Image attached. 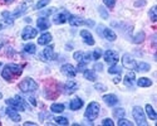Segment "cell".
I'll use <instances>...</instances> for the list:
<instances>
[{"mask_svg":"<svg viewBox=\"0 0 157 126\" xmlns=\"http://www.w3.org/2000/svg\"><path fill=\"white\" fill-rule=\"evenodd\" d=\"M82 106H83V101H82L81 98H78V97H77V98H73V100L71 101V104H69V108L73 110V111L82 108Z\"/></svg>","mask_w":157,"mask_h":126,"instance_id":"obj_21","label":"cell"},{"mask_svg":"<svg viewBox=\"0 0 157 126\" xmlns=\"http://www.w3.org/2000/svg\"><path fill=\"white\" fill-rule=\"evenodd\" d=\"M103 101H104V102H106L108 106H114V105L118 104V98H117V96H116V95H112V93L104 95V96H103Z\"/></svg>","mask_w":157,"mask_h":126,"instance_id":"obj_17","label":"cell"},{"mask_svg":"<svg viewBox=\"0 0 157 126\" xmlns=\"http://www.w3.org/2000/svg\"><path fill=\"white\" fill-rule=\"evenodd\" d=\"M84 69H86V63H79V66H78V68H77V72L78 71H82L83 72Z\"/></svg>","mask_w":157,"mask_h":126,"instance_id":"obj_44","label":"cell"},{"mask_svg":"<svg viewBox=\"0 0 157 126\" xmlns=\"http://www.w3.org/2000/svg\"><path fill=\"white\" fill-rule=\"evenodd\" d=\"M5 113L10 117V120L14 121V122H19V121L21 120V117H20L19 113L17 112V110L13 108V107H8V108L5 110Z\"/></svg>","mask_w":157,"mask_h":126,"instance_id":"obj_14","label":"cell"},{"mask_svg":"<svg viewBox=\"0 0 157 126\" xmlns=\"http://www.w3.org/2000/svg\"><path fill=\"white\" fill-rule=\"evenodd\" d=\"M60 71H62L63 74L68 76V77H74V76L77 74V68L72 65H63Z\"/></svg>","mask_w":157,"mask_h":126,"instance_id":"obj_13","label":"cell"},{"mask_svg":"<svg viewBox=\"0 0 157 126\" xmlns=\"http://www.w3.org/2000/svg\"><path fill=\"white\" fill-rule=\"evenodd\" d=\"M73 57H74L75 61H78L79 63H86L87 65V63L90 61V57L92 56H90L89 53H87V52H75L73 54Z\"/></svg>","mask_w":157,"mask_h":126,"instance_id":"obj_11","label":"cell"},{"mask_svg":"<svg viewBox=\"0 0 157 126\" xmlns=\"http://www.w3.org/2000/svg\"><path fill=\"white\" fill-rule=\"evenodd\" d=\"M103 3L106 4L109 9H112L114 6V4H116V0H103Z\"/></svg>","mask_w":157,"mask_h":126,"instance_id":"obj_40","label":"cell"},{"mask_svg":"<svg viewBox=\"0 0 157 126\" xmlns=\"http://www.w3.org/2000/svg\"><path fill=\"white\" fill-rule=\"evenodd\" d=\"M38 34V30H35L34 28L32 27H25L23 33H21V38L24 41H29V39H33V38H35Z\"/></svg>","mask_w":157,"mask_h":126,"instance_id":"obj_10","label":"cell"},{"mask_svg":"<svg viewBox=\"0 0 157 126\" xmlns=\"http://www.w3.org/2000/svg\"><path fill=\"white\" fill-rule=\"evenodd\" d=\"M6 105H9L13 108H15L17 111H24V110L28 108L27 102H25L20 96H15V98H8L6 100Z\"/></svg>","mask_w":157,"mask_h":126,"instance_id":"obj_4","label":"cell"},{"mask_svg":"<svg viewBox=\"0 0 157 126\" xmlns=\"http://www.w3.org/2000/svg\"><path fill=\"white\" fill-rule=\"evenodd\" d=\"M132 115H133L135 121H136L137 125H140V126H147V121H146V116H145V111H143L140 106H135V107H133Z\"/></svg>","mask_w":157,"mask_h":126,"instance_id":"obj_5","label":"cell"},{"mask_svg":"<svg viewBox=\"0 0 157 126\" xmlns=\"http://www.w3.org/2000/svg\"><path fill=\"white\" fill-rule=\"evenodd\" d=\"M24 125L25 126H35L36 124H34V122H24Z\"/></svg>","mask_w":157,"mask_h":126,"instance_id":"obj_49","label":"cell"},{"mask_svg":"<svg viewBox=\"0 0 157 126\" xmlns=\"http://www.w3.org/2000/svg\"><path fill=\"white\" fill-rule=\"evenodd\" d=\"M101 56H102V50H101L99 48L94 49V52H93V58H94V61H98V59L101 58Z\"/></svg>","mask_w":157,"mask_h":126,"instance_id":"obj_39","label":"cell"},{"mask_svg":"<svg viewBox=\"0 0 157 126\" xmlns=\"http://www.w3.org/2000/svg\"><path fill=\"white\" fill-rule=\"evenodd\" d=\"M150 18L152 22H156L157 20V8L156 6H152L151 10H150Z\"/></svg>","mask_w":157,"mask_h":126,"instance_id":"obj_35","label":"cell"},{"mask_svg":"<svg viewBox=\"0 0 157 126\" xmlns=\"http://www.w3.org/2000/svg\"><path fill=\"white\" fill-rule=\"evenodd\" d=\"M94 68H96V69L102 71V69H103V66H102V65H99V63H98V65H96V66H94Z\"/></svg>","mask_w":157,"mask_h":126,"instance_id":"obj_48","label":"cell"},{"mask_svg":"<svg viewBox=\"0 0 157 126\" xmlns=\"http://www.w3.org/2000/svg\"><path fill=\"white\" fill-rule=\"evenodd\" d=\"M137 85L140 87H150L152 85V81L150 78H146V77H141L140 80H137Z\"/></svg>","mask_w":157,"mask_h":126,"instance_id":"obj_25","label":"cell"},{"mask_svg":"<svg viewBox=\"0 0 157 126\" xmlns=\"http://www.w3.org/2000/svg\"><path fill=\"white\" fill-rule=\"evenodd\" d=\"M104 61L107 63H111V65H116V63L118 62V53L112 49L106 50V53H104Z\"/></svg>","mask_w":157,"mask_h":126,"instance_id":"obj_9","label":"cell"},{"mask_svg":"<svg viewBox=\"0 0 157 126\" xmlns=\"http://www.w3.org/2000/svg\"><path fill=\"white\" fill-rule=\"evenodd\" d=\"M135 81H136V74L133 71L128 72L126 76H124V85L128 86V87H132L135 85Z\"/></svg>","mask_w":157,"mask_h":126,"instance_id":"obj_18","label":"cell"},{"mask_svg":"<svg viewBox=\"0 0 157 126\" xmlns=\"http://www.w3.org/2000/svg\"><path fill=\"white\" fill-rule=\"evenodd\" d=\"M81 35H82V38L84 39V43H87L88 45H93L94 44L93 37H92V34H90L88 30H82L81 32Z\"/></svg>","mask_w":157,"mask_h":126,"instance_id":"obj_19","label":"cell"},{"mask_svg":"<svg viewBox=\"0 0 157 126\" xmlns=\"http://www.w3.org/2000/svg\"><path fill=\"white\" fill-rule=\"evenodd\" d=\"M122 63L123 66L131 71H135L136 69V66H137V62L135 61V58L131 56V54H123L122 57Z\"/></svg>","mask_w":157,"mask_h":126,"instance_id":"obj_8","label":"cell"},{"mask_svg":"<svg viewBox=\"0 0 157 126\" xmlns=\"http://www.w3.org/2000/svg\"><path fill=\"white\" fill-rule=\"evenodd\" d=\"M29 101H30V104H32L33 106H36V101H35V98H33V97H29Z\"/></svg>","mask_w":157,"mask_h":126,"instance_id":"obj_46","label":"cell"},{"mask_svg":"<svg viewBox=\"0 0 157 126\" xmlns=\"http://www.w3.org/2000/svg\"><path fill=\"white\" fill-rule=\"evenodd\" d=\"M19 88H20L23 92H25V93L34 92V91H36V88H38V83L33 78H30V77H25L19 83Z\"/></svg>","mask_w":157,"mask_h":126,"instance_id":"obj_2","label":"cell"},{"mask_svg":"<svg viewBox=\"0 0 157 126\" xmlns=\"http://www.w3.org/2000/svg\"><path fill=\"white\" fill-rule=\"evenodd\" d=\"M2 97H3V95H2V93H0V98H2Z\"/></svg>","mask_w":157,"mask_h":126,"instance_id":"obj_52","label":"cell"},{"mask_svg":"<svg viewBox=\"0 0 157 126\" xmlns=\"http://www.w3.org/2000/svg\"><path fill=\"white\" fill-rule=\"evenodd\" d=\"M98 34H99L101 37H103V38H106V39L109 41V42L116 41V38H117L116 33H114L112 29L103 27V25H99V27H98Z\"/></svg>","mask_w":157,"mask_h":126,"instance_id":"obj_6","label":"cell"},{"mask_svg":"<svg viewBox=\"0 0 157 126\" xmlns=\"http://www.w3.org/2000/svg\"><path fill=\"white\" fill-rule=\"evenodd\" d=\"M102 125H103V126H113L114 122H113L111 119H104V120L102 121Z\"/></svg>","mask_w":157,"mask_h":126,"instance_id":"obj_42","label":"cell"},{"mask_svg":"<svg viewBox=\"0 0 157 126\" xmlns=\"http://www.w3.org/2000/svg\"><path fill=\"white\" fill-rule=\"evenodd\" d=\"M27 9H28V4H27V3H24V4L19 5V6L17 8V10H15L14 13H13V17H14V18L20 17L21 14H24V13L27 11Z\"/></svg>","mask_w":157,"mask_h":126,"instance_id":"obj_23","label":"cell"},{"mask_svg":"<svg viewBox=\"0 0 157 126\" xmlns=\"http://www.w3.org/2000/svg\"><path fill=\"white\" fill-rule=\"evenodd\" d=\"M13 2V0H5V3H8V4H10Z\"/></svg>","mask_w":157,"mask_h":126,"instance_id":"obj_51","label":"cell"},{"mask_svg":"<svg viewBox=\"0 0 157 126\" xmlns=\"http://www.w3.org/2000/svg\"><path fill=\"white\" fill-rule=\"evenodd\" d=\"M64 108H65V106H64L63 104H53V105L50 106L52 112H56V113H60V112H63Z\"/></svg>","mask_w":157,"mask_h":126,"instance_id":"obj_27","label":"cell"},{"mask_svg":"<svg viewBox=\"0 0 157 126\" xmlns=\"http://www.w3.org/2000/svg\"><path fill=\"white\" fill-rule=\"evenodd\" d=\"M143 41H145V33H143V32H138L137 35L133 38L135 43H142Z\"/></svg>","mask_w":157,"mask_h":126,"instance_id":"obj_32","label":"cell"},{"mask_svg":"<svg viewBox=\"0 0 157 126\" xmlns=\"http://www.w3.org/2000/svg\"><path fill=\"white\" fill-rule=\"evenodd\" d=\"M120 81H121V78L118 77V76H117V77H116V78H113V82H114V83H118Z\"/></svg>","mask_w":157,"mask_h":126,"instance_id":"obj_50","label":"cell"},{"mask_svg":"<svg viewBox=\"0 0 157 126\" xmlns=\"http://www.w3.org/2000/svg\"><path fill=\"white\" fill-rule=\"evenodd\" d=\"M53 49H54V48L52 47V45L44 48V49H43V52H42V57H43L45 61H50L52 58H53V53H54V50H53Z\"/></svg>","mask_w":157,"mask_h":126,"instance_id":"obj_20","label":"cell"},{"mask_svg":"<svg viewBox=\"0 0 157 126\" xmlns=\"http://www.w3.org/2000/svg\"><path fill=\"white\" fill-rule=\"evenodd\" d=\"M83 74H84V77L88 80V81H96L97 78V76L93 71H89V69H84L83 71Z\"/></svg>","mask_w":157,"mask_h":126,"instance_id":"obj_29","label":"cell"},{"mask_svg":"<svg viewBox=\"0 0 157 126\" xmlns=\"http://www.w3.org/2000/svg\"><path fill=\"white\" fill-rule=\"evenodd\" d=\"M146 112H147V115H148V117L151 120H156L157 119V113H156V111L153 110V107L151 105H146Z\"/></svg>","mask_w":157,"mask_h":126,"instance_id":"obj_28","label":"cell"},{"mask_svg":"<svg viewBox=\"0 0 157 126\" xmlns=\"http://www.w3.org/2000/svg\"><path fill=\"white\" fill-rule=\"evenodd\" d=\"M36 27L40 29V30H47L50 27V23L45 17H40L36 20Z\"/></svg>","mask_w":157,"mask_h":126,"instance_id":"obj_15","label":"cell"},{"mask_svg":"<svg viewBox=\"0 0 157 126\" xmlns=\"http://www.w3.org/2000/svg\"><path fill=\"white\" fill-rule=\"evenodd\" d=\"M77 88H78V85L74 82V81H68L67 83L64 85V92L67 93V95H71V93H73L74 91H77Z\"/></svg>","mask_w":157,"mask_h":126,"instance_id":"obj_16","label":"cell"},{"mask_svg":"<svg viewBox=\"0 0 157 126\" xmlns=\"http://www.w3.org/2000/svg\"><path fill=\"white\" fill-rule=\"evenodd\" d=\"M94 88H96V90H99V91H106V90H107L106 86L99 85V83H96V85H94Z\"/></svg>","mask_w":157,"mask_h":126,"instance_id":"obj_43","label":"cell"},{"mask_svg":"<svg viewBox=\"0 0 157 126\" xmlns=\"http://www.w3.org/2000/svg\"><path fill=\"white\" fill-rule=\"evenodd\" d=\"M49 2L50 0H39V2L36 3V5H35V9H42V8L47 6L49 4Z\"/></svg>","mask_w":157,"mask_h":126,"instance_id":"obj_36","label":"cell"},{"mask_svg":"<svg viewBox=\"0 0 157 126\" xmlns=\"http://www.w3.org/2000/svg\"><path fill=\"white\" fill-rule=\"evenodd\" d=\"M35 50H36V47L34 44H27V45H24V52L25 53L33 54V53H35Z\"/></svg>","mask_w":157,"mask_h":126,"instance_id":"obj_30","label":"cell"},{"mask_svg":"<svg viewBox=\"0 0 157 126\" xmlns=\"http://www.w3.org/2000/svg\"><path fill=\"white\" fill-rule=\"evenodd\" d=\"M145 4H146L145 0H141V2H136V3H135L136 6H142V5H145Z\"/></svg>","mask_w":157,"mask_h":126,"instance_id":"obj_45","label":"cell"},{"mask_svg":"<svg viewBox=\"0 0 157 126\" xmlns=\"http://www.w3.org/2000/svg\"><path fill=\"white\" fill-rule=\"evenodd\" d=\"M53 11H54V9H53V8L47 9L45 11H40V17H48V15H50Z\"/></svg>","mask_w":157,"mask_h":126,"instance_id":"obj_41","label":"cell"},{"mask_svg":"<svg viewBox=\"0 0 157 126\" xmlns=\"http://www.w3.org/2000/svg\"><path fill=\"white\" fill-rule=\"evenodd\" d=\"M108 72H109L111 74H114V73L120 74V73H121V67H118V66H117V63H116V65H113V66H111V67L108 68Z\"/></svg>","mask_w":157,"mask_h":126,"instance_id":"obj_34","label":"cell"},{"mask_svg":"<svg viewBox=\"0 0 157 126\" xmlns=\"http://www.w3.org/2000/svg\"><path fill=\"white\" fill-rule=\"evenodd\" d=\"M23 72V67L19 65H14V63H9V65H5L4 68L2 69V77L8 81L11 82L14 78H17L18 76H20Z\"/></svg>","mask_w":157,"mask_h":126,"instance_id":"obj_1","label":"cell"},{"mask_svg":"<svg viewBox=\"0 0 157 126\" xmlns=\"http://www.w3.org/2000/svg\"><path fill=\"white\" fill-rule=\"evenodd\" d=\"M98 11H99V14H101V17H102L103 19H107V18H108V13H107V10L104 9L103 6H99V8H98Z\"/></svg>","mask_w":157,"mask_h":126,"instance_id":"obj_38","label":"cell"},{"mask_svg":"<svg viewBox=\"0 0 157 126\" xmlns=\"http://www.w3.org/2000/svg\"><path fill=\"white\" fill-rule=\"evenodd\" d=\"M124 115H126V111H124L123 108H116V110H113V116H114V117L121 119V117H123Z\"/></svg>","mask_w":157,"mask_h":126,"instance_id":"obj_31","label":"cell"},{"mask_svg":"<svg viewBox=\"0 0 157 126\" xmlns=\"http://www.w3.org/2000/svg\"><path fill=\"white\" fill-rule=\"evenodd\" d=\"M54 121H56L58 125H62V126H67V125L69 124V121H68L67 117H56Z\"/></svg>","mask_w":157,"mask_h":126,"instance_id":"obj_33","label":"cell"},{"mask_svg":"<svg viewBox=\"0 0 157 126\" xmlns=\"http://www.w3.org/2000/svg\"><path fill=\"white\" fill-rule=\"evenodd\" d=\"M68 22H69V24L72 25V27H79V25H83V24H87V25H89V27L94 25V23L92 20H84L81 17H77V15H71Z\"/></svg>","mask_w":157,"mask_h":126,"instance_id":"obj_7","label":"cell"},{"mask_svg":"<svg viewBox=\"0 0 157 126\" xmlns=\"http://www.w3.org/2000/svg\"><path fill=\"white\" fill-rule=\"evenodd\" d=\"M69 17H71V14L68 11H59L58 14L54 15V23L56 24H63L65 22H68Z\"/></svg>","mask_w":157,"mask_h":126,"instance_id":"obj_12","label":"cell"},{"mask_svg":"<svg viewBox=\"0 0 157 126\" xmlns=\"http://www.w3.org/2000/svg\"><path fill=\"white\" fill-rule=\"evenodd\" d=\"M132 125H133V122H131V121H128L123 117H121L120 121H118V126H132Z\"/></svg>","mask_w":157,"mask_h":126,"instance_id":"obj_37","label":"cell"},{"mask_svg":"<svg viewBox=\"0 0 157 126\" xmlns=\"http://www.w3.org/2000/svg\"><path fill=\"white\" fill-rule=\"evenodd\" d=\"M150 65L148 63H145V62H140V63H137V66H136V69L135 71H137V72H147V71H150Z\"/></svg>","mask_w":157,"mask_h":126,"instance_id":"obj_24","label":"cell"},{"mask_svg":"<svg viewBox=\"0 0 157 126\" xmlns=\"http://www.w3.org/2000/svg\"><path fill=\"white\" fill-rule=\"evenodd\" d=\"M5 27H8V24L4 22V23H2V22H0V30H2L3 28H5Z\"/></svg>","mask_w":157,"mask_h":126,"instance_id":"obj_47","label":"cell"},{"mask_svg":"<svg viewBox=\"0 0 157 126\" xmlns=\"http://www.w3.org/2000/svg\"><path fill=\"white\" fill-rule=\"evenodd\" d=\"M99 110H101L99 104H97V102H90V104L87 106V110H86V112H84L86 119H88L89 121L96 120V119L98 117V115H99Z\"/></svg>","mask_w":157,"mask_h":126,"instance_id":"obj_3","label":"cell"},{"mask_svg":"<svg viewBox=\"0 0 157 126\" xmlns=\"http://www.w3.org/2000/svg\"><path fill=\"white\" fill-rule=\"evenodd\" d=\"M52 42V34L50 33H44L42 34L40 37H39V39H38V43L40 44V45H47L48 43Z\"/></svg>","mask_w":157,"mask_h":126,"instance_id":"obj_22","label":"cell"},{"mask_svg":"<svg viewBox=\"0 0 157 126\" xmlns=\"http://www.w3.org/2000/svg\"><path fill=\"white\" fill-rule=\"evenodd\" d=\"M3 18H4V22L8 24V25H11L13 23H14V17H13V14H10L9 11H3Z\"/></svg>","mask_w":157,"mask_h":126,"instance_id":"obj_26","label":"cell"}]
</instances>
